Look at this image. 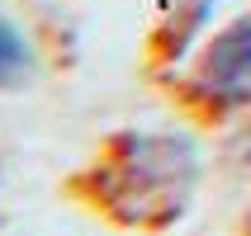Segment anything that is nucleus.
<instances>
[{"instance_id": "nucleus-2", "label": "nucleus", "mask_w": 251, "mask_h": 236, "mask_svg": "<svg viewBox=\"0 0 251 236\" xmlns=\"http://www.w3.org/2000/svg\"><path fill=\"white\" fill-rule=\"evenodd\" d=\"M199 90L223 104H251V14H237L199 57Z\"/></svg>"}, {"instance_id": "nucleus-1", "label": "nucleus", "mask_w": 251, "mask_h": 236, "mask_svg": "<svg viewBox=\"0 0 251 236\" xmlns=\"http://www.w3.org/2000/svg\"><path fill=\"white\" fill-rule=\"evenodd\" d=\"M119 180H124V194H119L124 208L119 213L147 217L152 203H166L171 213H180L185 194L195 184V151L185 137H128Z\"/></svg>"}, {"instance_id": "nucleus-3", "label": "nucleus", "mask_w": 251, "mask_h": 236, "mask_svg": "<svg viewBox=\"0 0 251 236\" xmlns=\"http://www.w3.org/2000/svg\"><path fill=\"white\" fill-rule=\"evenodd\" d=\"M28 66H33V57H28L24 33L0 14V85H19L28 76Z\"/></svg>"}]
</instances>
